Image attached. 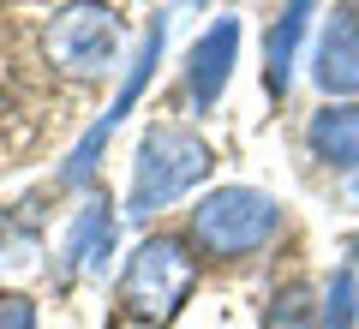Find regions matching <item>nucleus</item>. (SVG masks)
I'll use <instances>...</instances> for the list:
<instances>
[{
	"instance_id": "10",
	"label": "nucleus",
	"mask_w": 359,
	"mask_h": 329,
	"mask_svg": "<svg viewBox=\"0 0 359 329\" xmlns=\"http://www.w3.org/2000/svg\"><path fill=\"white\" fill-rule=\"evenodd\" d=\"M318 0H287L282 18L269 25V42H264V78L269 90H287V72H294V54H299V36H306V18Z\"/></svg>"
},
{
	"instance_id": "7",
	"label": "nucleus",
	"mask_w": 359,
	"mask_h": 329,
	"mask_svg": "<svg viewBox=\"0 0 359 329\" xmlns=\"http://www.w3.org/2000/svg\"><path fill=\"white\" fill-rule=\"evenodd\" d=\"M156 54H162V25H150V30H144V48H138V60H132V78H126V90H120V96H114V108H108V114H102V126H96V132H90V138H84V144H78V150H72V162H66V180H72V186H84V180H90V162L102 156L108 132H114L120 120H126L132 96H138V90L150 84V72H156Z\"/></svg>"
},
{
	"instance_id": "5",
	"label": "nucleus",
	"mask_w": 359,
	"mask_h": 329,
	"mask_svg": "<svg viewBox=\"0 0 359 329\" xmlns=\"http://www.w3.org/2000/svg\"><path fill=\"white\" fill-rule=\"evenodd\" d=\"M233 66H240V18H216V25L192 42V60H186V90H192V108H210V102L228 90Z\"/></svg>"
},
{
	"instance_id": "13",
	"label": "nucleus",
	"mask_w": 359,
	"mask_h": 329,
	"mask_svg": "<svg viewBox=\"0 0 359 329\" xmlns=\"http://www.w3.org/2000/svg\"><path fill=\"white\" fill-rule=\"evenodd\" d=\"M0 329H36V305L25 293H0Z\"/></svg>"
},
{
	"instance_id": "8",
	"label": "nucleus",
	"mask_w": 359,
	"mask_h": 329,
	"mask_svg": "<svg viewBox=\"0 0 359 329\" xmlns=\"http://www.w3.org/2000/svg\"><path fill=\"white\" fill-rule=\"evenodd\" d=\"M306 144H311V156H318L323 168L353 174L359 168V102H330V108H318L311 126H306Z\"/></svg>"
},
{
	"instance_id": "1",
	"label": "nucleus",
	"mask_w": 359,
	"mask_h": 329,
	"mask_svg": "<svg viewBox=\"0 0 359 329\" xmlns=\"http://www.w3.org/2000/svg\"><path fill=\"white\" fill-rule=\"evenodd\" d=\"M192 281H198V264H192L186 240H174V234L138 240V252L120 269L108 329H168L180 317V305H186V293H192Z\"/></svg>"
},
{
	"instance_id": "12",
	"label": "nucleus",
	"mask_w": 359,
	"mask_h": 329,
	"mask_svg": "<svg viewBox=\"0 0 359 329\" xmlns=\"http://www.w3.org/2000/svg\"><path fill=\"white\" fill-rule=\"evenodd\" d=\"M353 311H359V281L353 269H335V281L323 288V329H353Z\"/></svg>"
},
{
	"instance_id": "14",
	"label": "nucleus",
	"mask_w": 359,
	"mask_h": 329,
	"mask_svg": "<svg viewBox=\"0 0 359 329\" xmlns=\"http://www.w3.org/2000/svg\"><path fill=\"white\" fill-rule=\"evenodd\" d=\"M341 269H353V281H359V240L347 246V264H341Z\"/></svg>"
},
{
	"instance_id": "4",
	"label": "nucleus",
	"mask_w": 359,
	"mask_h": 329,
	"mask_svg": "<svg viewBox=\"0 0 359 329\" xmlns=\"http://www.w3.org/2000/svg\"><path fill=\"white\" fill-rule=\"evenodd\" d=\"M120 13L102 0H72L48 18V60L66 78H108V66L120 60Z\"/></svg>"
},
{
	"instance_id": "15",
	"label": "nucleus",
	"mask_w": 359,
	"mask_h": 329,
	"mask_svg": "<svg viewBox=\"0 0 359 329\" xmlns=\"http://www.w3.org/2000/svg\"><path fill=\"white\" fill-rule=\"evenodd\" d=\"M347 13H353V18H359V0H353V6H347Z\"/></svg>"
},
{
	"instance_id": "11",
	"label": "nucleus",
	"mask_w": 359,
	"mask_h": 329,
	"mask_svg": "<svg viewBox=\"0 0 359 329\" xmlns=\"http://www.w3.org/2000/svg\"><path fill=\"white\" fill-rule=\"evenodd\" d=\"M264 329H323V305L311 300L306 281H287V288H276V300H269Z\"/></svg>"
},
{
	"instance_id": "2",
	"label": "nucleus",
	"mask_w": 359,
	"mask_h": 329,
	"mask_svg": "<svg viewBox=\"0 0 359 329\" xmlns=\"http://www.w3.org/2000/svg\"><path fill=\"white\" fill-rule=\"evenodd\" d=\"M210 168H216L210 144L198 138L192 126L162 120V126H150V132H144V144H138L126 210L138 215V222H144V215H156V210H168V203H180L198 180H210Z\"/></svg>"
},
{
	"instance_id": "6",
	"label": "nucleus",
	"mask_w": 359,
	"mask_h": 329,
	"mask_svg": "<svg viewBox=\"0 0 359 329\" xmlns=\"http://www.w3.org/2000/svg\"><path fill=\"white\" fill-rule=\"evenodd\" d=\"M311 78H318L323 96H359V18L353 13H335L323 18V36L311 48Z\"/></svg>"
},
{
	"instance_id": "9",
	"label": "nucleus",
	"mask_w": 359,
	"mask_h": 329,
	"mask_svg": "<svg viewBox=\"0 0 359 329\" xmlns=\"http://www.w3.org/2000/svg\"><path fill=\"white\" fill-rule=\"evenodd\" d=\"M108 240H114V203L96 192V198H90L84 210L72 215V228H66V246H60L66 269H102Z\"/></svg>"
},
{
	"instance_id": "3",
	"label": "nucleus",
	"mask_w": 359,
	"mask_h": 329,
	"mask_svg": "<svg viewBox=\"0 0 359 329\" xmlns=\"http://www.w3.org/2000/svg\"><path fill=\"white\" fill-rule=\"evenodd\" d=\"M276 228H282V210H276L269 192H257V186H216L210 198L192 203L186 246L228 264V257H252L257 246H269Z\"/></svg>"
}]
</instances>
